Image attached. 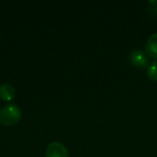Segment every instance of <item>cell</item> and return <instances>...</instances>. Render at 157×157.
<instances>
[{
    "label": "cell",
    "mask_w": 157,
    "mask_h": 157,
    "mask_svg": "<svg viewBox=\"0 0 157 157\" xmlns=\"http://www.w3.org/2000/svg\"><path fill=\"white\" fill-rule=\"evenodd\" d=\"M21 117V109L14 103H8L0 109V124L3 126H15L20 121Z\"/></svg>",
    "instance_id": "cell-1"
},
{
    "label": "cell",
    "mask_w": 157,
    "mask_h": 157,
    "mask_svg": "<svg viewBox=\"0 0 157 157\" xmlns=\"http://www.w3.org/2000/svg\"><path fill=\"white\" fill-rule=\"evenodd\" d=\"M46 157H69L67 148L59 142H52L48 144L46 151Z\"/></svg>",
    "instance_id": "cell-2"
},
{
    "label": "cell",
    "mask_w": 157,
    "mask_h": 157,
    "mask_svg": "<svg viewBox=\"0 0 157 157\" xmlns=\"http://www.w3.org/2000/svg\"><path fill=\"white\" fill-rule=\"evenodd\" d=\"M130 60L132 64L137 68H145L149 65L146 54L141 50H134L131 53Z\"/></svg>",
    "instance_id": "cell-3"
},
{
    "label": "cell",
    "mask_w": 157,
    "mask_h": 157,
    "mask_svg": "<svg viewBox=\"0 0 157 157\" xmlns=\"http://www.w3.org/2000/svg\"><path fill=\"white\" fill-rule=\"evenodd\" d=\"M145 52L149 57L157 60V33L152 34L148 38L145 45Z\"/></svg>",
    "instance_id": "cell-4"
},
{
    "label": "cell",
    "mask_w": 157,
    "mask_h": 157,
    "mask_svg": "<svg viewBox=\"0 0 157 157\" xmlns=\"http://www.w3.org/2000/svg\"><path fill=\"white\" fill-rule=\"evenodd\" d=\"M15 89L9 84L0 86V99L6 102H10L15 98Z\"/></svg>",
    "instance_id": "cell-5"
},
{
    "label": "cell",
    "mask_w": 157,
    "mask_h": 157,
    "mask_svg": "<svg viewBox=\"0 0 157 157\" xmlns=\"http://www.w3.org/2000/svg\"><path fill=\"white\" fill-rule=\"evenodd\" d=\"M147 75L151 80L157 81V61L149 63L147 66Z\"/></svg>",
    "instance_id": "cell-6"
},
{
    "label": "cell",
    "mask_w": 157,
    "mask_h": 157,
    "mask_svg": "<svg viewBox=\"0 0 157 157\" xmlns=\"http://www.w3.org/2000/svg\"><path fill=\"white\" fill-rule=\"evenodd\" d=\"M156 15H157V7H156Z\"/></svg>",
    "instance_id": "cell-7"
}]
</instances>
